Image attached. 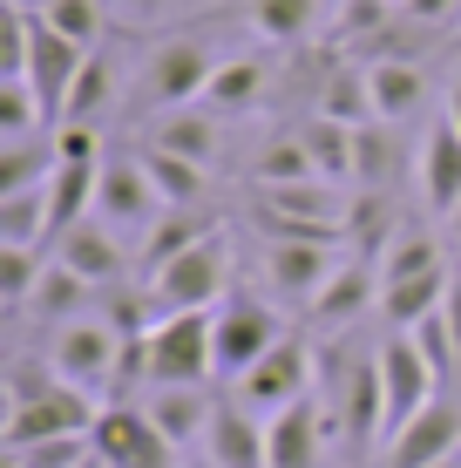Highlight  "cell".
<instances>
[{
    "mask_svg": "<svg viewBox=\"0 0 461 468\" xmlns=\"http://www.w3.org/2000/svg\"><path fill=\"white\" fill-rule=\"evenodd\" d=\"M95 428V400L82 387H68L47 367V353H14L7 367V428L0 441L7 448H35L55 441V434H89Z\"/></svg>",
    "mask_w": 461,
    "mask_h": 468,
    "instance_id": "obj_1",
    "label": "cell"
},
{
    "mask_svg": "<svg viewBox=\"0 0 461 468\" xmlns=\"http://www.w3.org/2000/svg\"><path fill=\"white\" fill-rule=\"evenodd\" d=\"M82 61H89V48H75L35 0H7V75H27L47 129H61V116H68V95H75Z\"/></svg>",
    "mask_w": 461,
    "mask_h": 468,
    "instance_id": "obj_2",
    "label": "cell"
},
{
    "mask_svg": "<svg viewBox=\"0 0 461 468\" xmlns=\"http://www.w3.org/2000/svg\"><path fill=\"white\" fill-rule=\"evenodd\" d=\"M47 367L95 400L102 387H122L142 374V333H122L109 313H82L47 333Z\"/></svg>",
    "mask_w": 461,
    "mask_h": 468,
    "instance_id": "obj_3",
    "label": "cell"
},
{
    "mask_svg": "<svg viewBox=\"0 0 461 468\" xmlns=\"http://www.w3.org/2000/svg\"><path fill=\"white\" fill-rule=\"evenodd\" d=\"M211 21V14H204ZM183 27V35H156L150 41V55H142V109L150 116H163V109H190V102H204V89H211V75H217V48H211V27Z\"/></svg>",
    "mask_w": 461,
    "mask_h": 468,
    "instance_id": "obj_4",
    "label": "cell"
},
{
    "mask_svg": "<svg viewBox=\"0 0 461 468\" xmlns=\"http://www.w3.org/2000/svg\"><path fill=\"white\" fill-rule=\"evenodd\" d=\"M278 340H285L278 299L251 292V285H231V292L217 299V313H211V367H217V380H245Z\"/></svg>",
    "mask_w": 461,
    "mask_h": 468,
    "instance_id": "obj_5",
    "label": "cell"
},
{
    "mask_svg": "<svg viewBox=\"0 0 461 468\" xmlns=\"http://www.w3.org/2000/svg\"><path fill=\"white\" fill-rule=\"evenodd\" d=\"M231 292V238L211 231L204 245H190L183 258H170L156 279H142V299H150V313H211L217 299Z\"/></svg>",
    "mask_w": 461,
    "mask_h": 468,
    "instance_id": "obj_6",
    "label": "cell"
},
{
    "mask_svg": "<svg viewBox=\"0 0 461 468\" xmlns=\"http://www.w3.org/2000/svg\"><path fill=\"white\" fill-rule=\"evenodd\" d=\"M217 313V305H211ZM211 313H163L142 333V380L150 387H211Z\"/></svg>",
    "mask_w": 461,
    "mask_h": 468,
    "instance_id": "obj_7",
    "label": "cell"
},
{
    "mask_svg": "<svg viewBox=\"0 0 461 468\" xmlns=\"http://www.w3.org/2000/svg\"><path fill=\"white\" fill-rule=\"evenodd\" d=\"M312 380H320V353L299 340V333H285V340L265 353V360L251 367L245 380H231V394L245 400L251 414H265V421H272L278 408H292V400L312 394Z\"/></svg>",
    "mask_w": 461,
    "mask_h": 468,
    "instance_id": "obj_8",
    "label": "cell"
},
{
    "mask_svg": "<svg viewBox=\"0 0 461 468\" xmlns=\"http://www.w3.org/2000/svg\"><path fill=\"white\" fill-rule=\"evenodd\" d=\"M163 211H170V204L156 197V184H150V170L136 164V150L102 156V190H95V218H102L109 231H122V238H150Z\"/></svg>",
    "mask_w": 461,
    "mask_h": 468,
    "instance_id": "obj_9",
    "label": "cell"
},
{
    "mask_svg": "<svg viewBox=\"0 0 461 468\" xmlns=\"http://www.w3.org/2000/svg\"><path fill=\"white\" fill-rule=\"evenodd\" d=\"M89 441H95V455H102L109 468H177V455H183V448L150 421V408H109V414H95Z\"/></svg>",
    "mask_w": 461,
    "mask_h": 468,
    "instance_id": "obj_10",
    "label": "cell"
},
{
    "mask_svg": "<svg viewBox=\"0 0 461 468\" xmlns=\"http://www.w3.org/2000/svg\"><path fill=\"white\" fill-rule=\"evenodd\" d=\"M380 394H387V434L407 428L427 400L441 394V374L427 367L414 333H387V340H380Z\"/></svg>",
    "mask_w": 461,
    "mask_h": 468,
    "instance_id": "obj_11",
    "label": "cell"
},
{
    "mask_svg": "<svg viewBox=\"0 0 461 468\" xmlns=\"http://www.w3.org/2000/svg\"><path fill=\"white\" fill-rule=\"evenodd\" d=\"M448 455H461V400L441 387L414 421L387 434V462H380V468H435Z\"/></svg>",
    "mask_w": 461,
    "mask_h": 468,
    "instance_id": "obj_12",
    "label": "cell"
},
{
    "mask_svg": "<svg viewBox=\"0 0 461 468\" xmlns=\"http://www.w3.org/2000/svg\"><path fill=\"white\" fill-rule=\"evenodd\" d=\"M332 271H340V245H299V238L265 245V285H272V299H285V305H312L326 292Z\"/></svg>",
    "mask_w": 461,
    "mask_h": 468,
    "instance_id": "obj_13",
    "label": "cell"
},
{
    "mask_svg": "<svg viewBox=\"0 0 461 468\" xmlns=\"http://www.w3.org/2000/svg\"><path fill=\"white\" fill-rule=\"evenodd\" d=\"M204 455L217 468H272V434H265V414H251L237 394H217L211 434H204Z\"/></svg>",
    "mask_w": 461,
    "mask_h": 468,
    "instance_id": "obj_14",
    "label": "cell"
},
{
    "mask_svg": "<svg viewBox=\"0 0 461 468\" xmlns=\"http://www.w3.org/2000/svg\"><path fill=\"white\" fill-rule=\"evenodd\" d=\"M47 251H55L68 271H82L95 292H102V285H122V271H130V238H122V231H109L102 218H82L75 231H61Z\"/></svg>",
    "mask_w": 461,
    "mask_h": 468,
    "instance_id": "obj_15",
    "label": "cell"
},
{
    "mask_svg": "<svg viewBox=\"0 0 461 468\" xmlns=\"http://www.w3.org/2000/svg\"><path fill=\"white\" fill-rule=\"evenodd\" d=\"M265 434H272V468H320L326 448H332V421H326V400H292V408H278L272 421H265Z\"/></svg>",
    "mask_w": 461,
    "mask_h": 468,
    "instance_id": "obj_16",
    "label": "cell"
},
{
    "mask_svg": "<svg viewBox=\"0 0 461 468\" xmlns=\"http://www.w3.org/2000/svg\"><path fill=\"white\" fill-rule=\"evenodd\" d=\"M414 184H421V204L435 218H448L461 204V129L441 116L435 129L421 136V156H414Z\"/></svg>",
    "mask_w": 461,
    "mask_h": 468,
    "instance_id": "obj_17",
    "label": "cell"
},
{
    "mask_svg": "<svg viewBox=\"0 0 461 468\" xmlns=\"http://www.w3.org/2000/svg\"><path fill=\"white\" fill-rule=\"evenodd\" d=\"M367 305H380V265L373 258H340V271L326 279V292L312 299V319H320L326 333H340V326H353Z\"/></svg>",
    "mask_w": 461,
    "mask_h": 468,
    "instance_id": "obj_18",
    "label": "cell"
},
{
    "mask_svg": "<svg viewBox=\"0 0 461 468\" xmlns=\"http://www.w3.org/2000/svg\"><path fill=\"white\" fill-rule=\"evenodd\" d=\"M265 95H272V61L265 55H225L211 89H204V109L211 116H251Z\"/></svg>",
    "mask_w": 461,
    "mask_h": 468,
    "instance_id": "obj_19",
    "label": "cell"
},
{
    "mask_svg": "<svg viewBox=\"0 0 461 468\" xmlns=\"http://www.w3.org/2000/svg\"><path fill=\"white\" fill-rule=\"evenodd\" d=\"M150 421L170 434L177 448H190V441H204L211 434V414H217V394L211 387H150Z\"/></svg>",
    "mask_w": 461,
    "mask_h": 468,
    "instance_id": "obj_20",
    "label": "cell"
},
{
    "mask_svg": "<svg viewBox=\"0 0 461 468\" xmlns=\"http://www.w3.org/2000/svg\"><path fill=\"white\" fill-rule=\"evenodd\" d=\"M142 143H156V150H170V156H190V164H211L225 129H217L211 109H163V116H150Z\"/></svg>",
    "mask_w": 461,
    "mask_h": 468,
    "instance_id": "obj_21",
    "label": "cell"
},
{
    "mask_svg": "<svg viewBox=\"0 0 461 468\" xmlns=\"http://www.w3.org/2000/svg\"><path fill=\"white\" fill-rule=\"evenodd\" d=\"M211 231H217V218L204 211V204H190V211H163V218H156V231L142 238V251H136L142 279H156V271H163L170 258H183L190 245H204Z\"/></svg>",
    "mask_w": 461,
    "mask_h": 468,
    "instance_id": "obj_22",
    "label": "cell"
},
{
    "mask_svg": "<svg viewBox=\"0 0 461 468\" xmlns=\"http://www.w3.org/2000/svg\"><path fill=\"white\" fill-rule=\"evenodd\" d=\"M116 95H122V61L109 55V48H89V61H82V75H75V95H68V116H61V122L95 129L109 109H116Z\"/></svg>",
    "mask_w": 461,
    "mask_h": 468,
    "instance_id": "obj_23",
    "label": "cell"
},
{
    "mask_svg": "<svg viewBox=\"0 0 461 468\" xmlns=\"http://www.w3.org/2000/svg\"><path fill=\"white\" fill-rule=\"evenodd\" d=\"M448 279H455V265L421 271V279H401V285H380V319H387L393 333L421 326L427 313H441V305H448Z\"/></svg>",
    "mask_w": 461,
    "mask_h": 468,
    "instance_id": "obj_24",
    "label": "cell"
},
{
    "mask_svg": "<svg viewBox=\"0 0 461 468\" xmlns=\"http://www.w3.org/2000/svg\"><path fill=\"white\" fill-rule=\"evenodd\" d=\"M353 129H360V122L320 116V109H312L306 122H299V143H306L312 170H320L326 184H346V190H353Z\"/></svg>",
    "mask_w": 461,
    "mask_h": 468,
    "instance_id": "obj_25",
    "label": "cell"
},
{
    "mask_svg": "<svg viewBox=\"0 0 461 468\" xmlns=\"http://www.w3.org/2000/svg\"><path fill=\"white\" fill-rule=\"evenodd\" d=\"M367 89H373V116L380 122H407L427 102L421 61H367Z\"/></svg>",
    "mask_w": 461,
    "mask_h": 468,
    "instance_id": "obj_26",
    "label": "cell"
},
{
    "mask_svg": "<svg viewBox=\"0 0 461 468\" xmlns=\"http://www.w3.org/2000/svg\"><path fill=\"white\" fill-rule=\"evenodd\" d=\"M95 190H102V164H55L47 176V218H55V238L75 231L82 218H95ZM47 238V245H55Z\"/></svg>",
    "mask_w": 461,
    "mask_h": 468,
    "instance_id": "obj_27",
    "label": "cell"
},
{
    "mask_svg": "<svg viewBox=\"0 0 461 468\" xmlns=\"http://www.w3.org/2000/svg\"><path fill=\"white\" fill-rule=\"evenodd\" d=\"M136 150V164L150 170V184H156V197L170 204V211H190V204H204V164H190V156H170V150H156V143H130Z\"/></svg>",
    "mask_w": 461,
    "mask_h": 468,
    "instance_id": "obj_28",
    "label": "cell"
},
{
    "mask_svg": "<svg viewBox=\"0 0 461 468\" xmlns=\"http://www.w3.org/2000/svg\"><path fill=\"white\" fill-rule=\"evenodd\" d=\"M373 265H380V285H401V279H421V271H441L448 265V245H441L435 231H421V224H401L393 245L380 251Z\"/></svg>",
    "mask_w": 461,
    "mask_h": 468,
    "instance_id": "obj_29",
    "label": "cell"
},
{
    "mask_svg": "<svg viewBox=\"0 0 461 468\" xmlns=\"http://www.w3.org/2000/svg\"><path fill=\"white\" fill-rule=\"evenodd\" d=\"M89 299H95V285L82 279V271H68L61 258H47V279H41V292H35V305H27V313L55 333V326H68V319H82Z\"/></svg>",
    "mask_w": 461,
    "mask_h": 468,
    "instance_id": "obj_30",
    "label": "cell"
},
{
    "mask_svg": "<svg viewBox=\"0 0 461 468\" xmlns=\"http://www.w3.org/2000/svg\"><path fill=\"white\" fill-rule=\"evenodd\" d=\"M245 21H251L258 41L292 48V41H306L312 21H320V0H245Z\"/></svg>",
    "mask_w": 461,
    "mask_h": 468,
    "instance_id": "obj_31",
    "label": "cell"
},
{
    "mask_svg": "<svg viewBox=\"0 0 461 468\" xmlns=\"http://www.w3.org/2000/svg\"><path fill=\"white\" fill-rule=\"evenodd\" d=\"M55 176V129L47 136H21L0 150V197H14V190H35Z\"/></svg>",
    "mask_w": 461,
    "mask_h": 468,
    "instance_id": "obj_32",
    "label": "cell"
},
{
    "mask_svg": "<svg viewBox=\"0 0 461 468\" xmlns=\"http://www.w3.org/2000/svg\"><path fill=\"white\" fill-rule=\"evenodd\" d=\"M47 258L55 251H41V245H0V299H7V313L35 305L41 279H47Z\"/></svg>",
    "mask_w": 461,
    "mask_h": 468,
    "instance_id": "obj_33",
    "label": "cell"
},
{
    "mask_svg": "<svg viewBox=\"0 0 461 468\" xmlns=\"http://www.w3.org/2000/svg\"><path fill=\"white\" fill-rule=\"evenodd\" d=\"M306 176H320V170H312V156H306V143H299V129H278V136H265L258 156H251V184H306Z\"/></svg>",
    "mask_w": 461,
    "mask_h": 468,
    "instance_id": "obj_34",
    "label": "cell"
},
{
    "mask_svg": "<svg viewBox=\"0 0 461 468\" xmlns=\"http://www.w3.org/2000/svg\"><path fill=\"white\" fill-rule=\"evenodd\" d=\"M41 238H55V218H47V184L0 197V245H41Z\"/></svg>",
    "mask_w": 461,
    "mask_h": 468,
    "instance_id": "obj_35",
    "label": "cell"
},
{
    "mask_svg": "<svg viewBox=\"0 0 461 468\" xmlns=\"http://www.w3.org/2000/svg\"><path fill=\"white\" fill-rule=\"evenodd\" d=\"M393 164H401L393 129H387V122H360V129H353V190H387Z\"/></svg>",
    "mask_w": 461,
    "mask_h": 468,
    "instance_id": "obj_36",
    "label": "cell"
},
{
    "mask_svg": "<svg viewBox=\"0 0 461 468\" xmlns=\"http://www.w3.org/2000/svg\"><path fill=\"white\" fill-rule=\"evenodd\" d=\"M35 7H41L75 48H102V35H109V14L95 7V0H35Z\"/></svg>",
    "mask_w": 461,
    "mask_h": 468,
    "instance_id": "obj_37",
    "label": "cell"
},
{
    "mask_svg": "<svg viewBox=\"0 0 461 468\" xmlns=\"http://www.w3.org/2000/svg\"><path fill=\"white\" fill-rule=\"evenodd\" d=\"M95 455L89 434H55V441H35V448H7V468H82Z\"/></svg>",
    "mask_w": 461,
    "mask_h": 468,
    "instance_id": "obj_38",
    "label": "cell"
},
{
    "mask_svg": "<svg viewBox=\"0 0 461 468\" xmlns=\"http://www.w3.org/2000/svg\"><path fill=\"white\" fill-rule=\"evenodd\" d=\"M414 333V346L427 353V367L441 374V387H448L455 374H461V353H455V326H448V313H427L421 326H407Z\"/></svg>",
    "mask_w": 461,
    "mask_h": 468,
    "instance_id": "obj_39",
    "label": "cell"
},
{
    "mask_svg": "<svg viewBox=\"0 0 461 468\" xmlns=\"http://www.w3.org/2000/svg\"><path fill=\"white\" fill-rule=\"evenodd\" d=\"M455 7H461V0H401V14H407L414 27H441Z\"/></svg>",
    "mask_w": 461,
    "mask_h": 468,
    "instance_id": "obj_40",
    "label": "cell"
},
{
    "mask_svg": "<svg viewBox=\"0 0 461 468\" xmlns=\"http://www.w3.org/2000/svg\"><path fill=\"white\" fill-rule=\"evenodd\" d=\"M441 313H448V326H455V353H461V265H455V279H448V305H441Z\"/></svg>",
    "mask_w": 461,
    "mask_h": 468,
    "instance_id": "obj_41",
    "label": "cell"
},
{
    "mask_svg": "<svg viewBox=\"0 0 461 468\" xmlns=\"http://www.w3.org/2000/svg\"><path fill=\"white\" fill-rule=\"evenodd\" d=\"M441 116H448V122L461 129V75H455V89H448V109H441Z\"/></svg>",
    "mask_w": 461,
    "mask_h": 468,
    "instance_id": "obj_42",
    "label": "cell"
},
{
    "mask_svg": "<svg viewBox=\"0 0 461 468\" xmlns=\"http://www.w3.org/2000/svg\"><path fill=\"white\" fill-rule=\"evenodd\" d=\"M441 224H448V245L461 251V204H455V211H448V218H441Z\"/></svg>",
    "mask_w": 461,
    "mask_h": 468,
    "instance_id": "obj_43",
    "label": "cell"
},
{
    "mask_svg": "<svg viewBox=\"0 0 461 468\" xmlns=\"http://www.w3.org/2000/svg\"><path fill=\"white\" fill-rule=\"evenodd\" d=\"M156 7H163V0H136V14H156Z\"/></svg>",
    "mask_w": 461,
    "mask_h": 468,
    "instance_id": "obj_44",
    "label": "cell"
},
{
    "mask_svg": "<svg viewBox=\"0 0 461 468\" xmlns=\"http://www.w3.org/2000/svg\"><path fill=\"white\" fill-rule=\"evenodd\" d=\"M183 468H217V462H211V455H197V462H183Z\"/></svg>",
    "mask_w": 461,
    "mask_h": 468,
    "instance_id": "obj_45",
    "label": "cell"
},
{
    "mask_svg": "<svg viewBox=\"0 0 461 468\" xmlns=\"http://www.w3.org/2000/svg\"><path fill=\"white\" fill-rule=\"evenodd\" d=\"M82 468H109V462H102V455H89V462H82Z\"/></svg>",
    "mask_w": 461,
    "mask_h": 468,
    "instance_id": "obj_46",
    "label": "cell"
},
{
    "mask_svg": "<svg viewBox=\"0 0 461 468\" xmlns=\"http://www.w3.org/2000/svg\"><path fill=\"white\" fill-rule=\"evenodd\" d=\"M435 468H461V455H448V462H435Z\"/></svg>",
    "mask_w": 461,
    "mask_h": 468,
    "instance_id": "obj_47",
    "label": "cell"
}]
</instances>
